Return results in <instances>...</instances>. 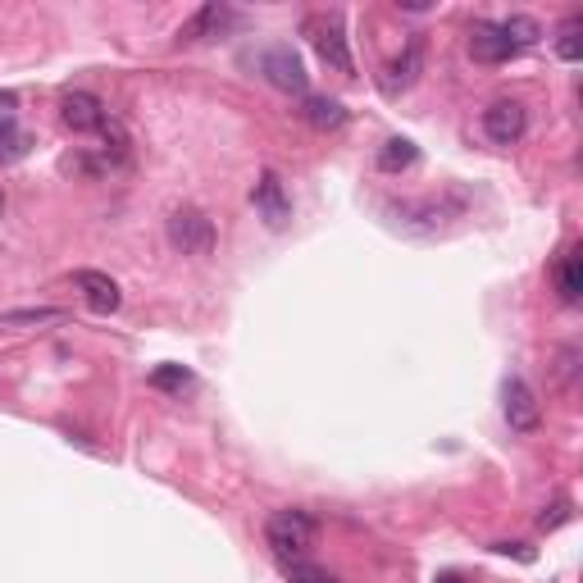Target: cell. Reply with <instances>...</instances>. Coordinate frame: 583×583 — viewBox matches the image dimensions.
<instances>
[{
    "instance_id": "cell-1",
    "label": "cell",
    "mask_w": 583,
    "mask_h": 583,
    "mask_svg": "<svg viewBox=\"0 0 583 583\" xmlns=\"http://www.w3.org/2000/svg\"><path fill=\"white\" fill-rule=\"evenodd\" d=\"M265 543H269V551L278 556V561H296V556L315 543V515L296 511V506H288V511H274L265 520Z\"/></svg>"
},
{
    "instance_id": "cell-2",
    "label": "cell",
    "mask_w": 583,
    "mask_h": 583,
    "mask_svg": "<svg viewBox=\"0 0 583 583\" xmlns=\"http://www.w3.org/2000/svg\"><path fill=\"white\" fill-rule=\"evenodd\" d=\"M169 246L183 256H210L215 251V219L196 206H183L169 215Z\"/></svg>"
},
{
    "instance_id": "cell-3",
    "label": "cell",
    "mask_w": 583,
    "mask_h": 583,
    "mask_svg": "<svg viewBox=\"0 0 583 583\" xmlns=\"http://www.w3.org/2000/svg\"><path fill=\"white\" fill-rule=\"evenodd\" d=\"M306 37H311L315 56L328 69L356 73V60H351V46H347V33H342V14H315V19H306Z\"/></svg>"
},
{
    "instance_id": "cell-4",
    "label": "cell",
    "mask_w": 583,
    "mask_h": 583,
    "mask_svg": "<svg viewBox=\"0 0 583 583\" xmlns=\"http://www.w3.org/2000/svg\"><path fill=\"white\" fill-rule=\"evenodd\" d=\"M256 69H260V78L278 92H296V96L306 92V64H301V56L283 41L256 50Z\"/></svg>"
},
{
    "instance_id": "cell-5",
    "label": "cell",
    "mask_w": 583,
    "mask_h": 583,
    "mask_svg": "<svg viewBox=\"0 0 583 583\" xmlns=\"http://www.w3.org/2000/svg\"><path fill=\"white\" fill-rule=\"evenodd\" d=\"M501 415H506V424H511V434H538L543 405H538L534 388H529L520 374L501 384Z\"/></svg>"
},
{
    "instance_id": "cell-6",
    "label": "cell",
    "mask_w": 583,
    "mask_h": 583,
    "mask_svg": "<svg viewBox=\"0 0 583 583\" xmlns=\"http://www.w3.org/2000/svg\"><path fill=\"white\" fill-rule=\"evenodd\" d=\"M524 133H529V110L520 100H493L484 110V137L493 146H515L524 142Z\"/></svg>"
},
{
    "instance_id": "cell-7",
    "label": "cell",
    "mask_w": 583,
    "mask_h": 583,
    "mask_svg": "<svg viewBox=\"0 0 583 583\" xmlns=\"http://www.w3.org/2000/svg\"><path fill=\"white\" fill-rule=\"evenodd\" d=\"M251 206H256V215L274 228H288V219H292V196H288V187H283V179H278L274 169H265L260 179H256V187H251Z\"/></svg>"
},
{
    "instance_id": "cell-8",
    "label": "cell",
    "mask_w": 583,
    "mask_h": 583,
    "mask_svg": "<svg viewBox=\"0 0 583 583\" xmlns=\"http://www.w3.org/2000/svg\"><path fill=\"white\" fill-rule=\"evenodd\" d=\"M60 119L73 133H100L110 123V110L100 106V96H92V92H64L60 96Z\"/></svg>"
},
{
    "instance_id": "cell-9",
    "label": "cell",
    "mask_w": 583,
    "mask_h": 583,
    "mask_svg": "<svg viewBox=\"0 0 583 583\" xmlns=\"http://www.w3.org/2000/svg\"><path fill=\"white\" fill-rule=\"evenodd\" d=\"M73 288L83 292V301H87L96 315H114L123 306L119 283H114L110 274H100V269H78V274H73Z\"/></svg>"
},
{
    "instance_id": "cell-10",
    "label": "cell",
    "mask_w": 583,
    "mask_h": 583,
    "mask_svg": "<svg viewBox=\"0 0 583 583\" xmlns=\"http://www.w3.org/2000/svg\"><path fill=\"white\" fill-rule=\"evenodd\" d=\"M470 56H474L478 64H506V60L524 56V50H515L511 41H506L493 19H478L474 28H470Z\"/></svg>"
},
{
    "instance_id": "cell-11",
    "label": "cell",
    "mask_w": 583,
    "mask_h": 583,
    "mask_svg": "<svg viewBox=\"0 0 583 583\" xmlns=\"http://www.w3.org/2000/svg\"><path fill=\"white\" fill-rule=\"evenodd\" d=\"M228 23H238V14L228 10V5H201L183 28H179V41L183 46H196V41H210V37H219Z\"/></svg>"
},
{
    "instance_id": "cell-12",
    "label": "cell",
    "mask_w": 583,
    "mask_h": 583,
    "mask_svg": "<svg viewBox=\"0 0 583 583\" xmlns=\"http://www.w3.org/2000/svg\"><path fill=\"white\" fill-rule=\"evenodd\" d=\"M556 296H561V306H579L583 301V251L570 246L561 260H556Z\"/></svg>"
},
{
    "instance_id": "cell-13",
    "label": "cell",
    "mask_w": 583,
    "mask_h": 583,
    "mask_svg": "<svg viewBox=\"0 0 583 583\" xmlns=\"http://www.w3.org/2000/svg\"><path fill=\"white\" fill-rule=\"evenodd\" d=\"M420 69H424V41H420V37H411V41H405V50H401V56L392 60V69H388V83H384V92H388V96L405 92V87H411V83L420 78Z\"/></svg>"
},
{
    "instance_id": "cell-14",
    "label": "cell",
    "mask_w": 583,
    "mask_h": 583,
    "mask_svg": "<svg viewBox=\"0 0 583 583\" xmlns=\"http://www.w3.org/2000/svg\"><path fill=\"white\" fill-rule=\"evenodd\" d=\"M301 119H306L311 129H319V133H333V129H342L351 114H347L342 100H333V96H306V100H301Z\"/></svg>"
},
{
    "instance_id": "cell-15",
    "label": "cell",
    "mask_w": 583,
    "mask_h": 583,
    "mask_svg": "<svg viewBox=\"0 0 583 583\" xmlns=\"http://www.w3.org/2000/svg\"><path fill=\"white\" fill-rule=\"evenodd\" d=\"M420 165V146L411 137H388L384 150H378V169L384 173H401V169H415Z\"/></svg>"
},
{
    "instance_id": "cell-16",
    "label": "cell",
    "mask_w": 583,
    "mask_h": 583,
    "mask_svg": "<svg viewBox=\"0 0 583 583\" xmlns=\"http://www.w3.org/2000/svg\"><path fill=\"white\" fill-rule=\"evenodd\" d=\"M497 28H501V37L511 41L515 50H529V46H538V37H543L538 19H529V14H511V19H497Z\"/></svg>"
},
{
    "instance_id": "cell-17",
    "label": "cell",
    "mask_w": 583,
    "mask_h": 583,
    "mask_svg": "<svg viewBox=\"0 0 583 583\" xmlns=\"http://www.w3.org/2000/svg\"><path fill=\"white\" fill-rule=\"evenodd\" d=\"M556 56H561L566 64H579L583 60V19L570 14L561 28H556Z\"/></svg>"
},
{
    "instance_id": "cell-18",
    "label": "cell",
    "mask_w": 583,
    "mask_h": 583,
    "mask_svg": "<svg viewBox=\"0 0 583 583\" xmlns=\"http://www.w3.org/2000/svg\"><path fill=\"white\" fill-rule=\"evenodd\" d=\"M28 146H33V137L23 133L19 123H0V165L23 160V156H28Z\"/></svg>"
},
{
    "instance_id": "cell-19",
    "label": "cell",
    "mask_w": 583,
    "mask_h": 583,
    "mask_svg": "<svg viewBox=\"0 0 583 583\" xmlns=\"http://www.w3.org/2000/svg\"><path fill=\"white\" fill-rule=\"evenodd\" d=\"M283 579L288 583H338L324 566H311V561H301V556L296 561H283Z\"/></svg>"
},
{
    "instance_id": "cell-20",
    "label": "cell",
    "mask_w": 583,
    "mask_h": 583,
    "mask_svg": "<svg viewBox=\"0 0 583 583\" xmlns=\"http://www.w3.org/2000/svg\"><path fill=\"white\" fill-rule=\"evenodd\" d=\"M150 388H160V392H183L192 388V374L183 365H160V369H150Z\"/></svg>"
},
{
    "instance_id": "cell-21",
    "label": "cell",
    "mask_w": 583,
    "mask_h": 583,
    "mask_svg": "<svg viewBox=\"0 0 583 583\" xmlns=\"http://www.w3.org/2000/svg\"><path fill=\"white\" fill-rule=\"evenodd\" d=\"M56 319H64V311H56V306H37V311H10V315H5V324H56Z\"/></svg>"
},
{
    "instance_id": "cell-22",
    "label": "cell",
    "mask_w": 583,
    "mask_h": 583,
    "mask_svg": "<svg viewBox=\"0 0 583 583\" xmlns=\"http://www.w3.org/2000/svg\"><path fill=\"white\" fill-rule=\"evenodd\" d=\"M570 515H574V511H570V501L561 497V501H551V506H547V511L538 515V529H547V534H551V529H561V524H566Z\"/></svg>"
},
{
    "instance_id": "cell-23",
    "label": "cell",
    "mask_w": 583,
    "mask_h": 583,
    "mask_svg": "<svg viewBox=\"0 0 583 583\" xmlns=\"http://www.w3.org/2000/svg\"><path fill=\"white\" fill-rule=\"evenodd\" d=\"M14 106H19V96L14 92H0V123H14Z\"/></svg>"
},
{
    "instance_id": "cell-24",
    "label": "cell",
    "mask_w": 583,
    "mask_h": 583,
    "mask_svg": "<svg viewBox=\"0 0 583 583\" xmlns=\"http://www.w3.org/2000/svg\"><path fill=\"white\" fill-rule=\"evenodd\" d=\"M574 361H579V347H566L561 351V378H566V384L574 378Z\"/></svg>"
},
{
    "instance_id": "cell-25",
    "label": "cell",
    "mask_w": 583,
    "mask_h": 583,
    "mask_svg": "<svg viewBox=\"0 0 583 583\" xmlns=\"http://www.w3.org/2000/svg\"><path fill=\"white\" fill-rule=\"evenodd\" d=\"M434 583H465V579H461V574H438Z\"/></svg>"
},
{
    "instance_id": "cell-26",
    "label": "cell",
    "mask_w": 583,
    "mask_h": 583,
    "mask_svg": "<svg viewBox=\"0 0 583 583\" xmlns=\"http://www.w3.org/2000/svg\"><path fill=\"white\" fill-rule=\"evenodd\" d=\"M0 206H5V196H0Z\"/></svg>"
}]
</instances>
